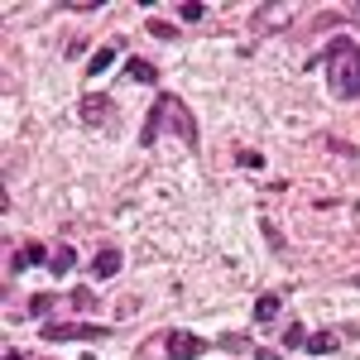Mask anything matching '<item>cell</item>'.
Segmentation results:
<instances>
[{
  "label": "cell",
  "instance_id": "1",
  "mask_svg": "<svg viewBox=\"0 0 360 360\" xmlns=\"http://www.w3.org/2000/svg\"><path fill=\"white\" fill-rule=\"evenodd\" d=\"M322 77H327V86H332L341 101L360 96V44H351V39H332L327 53H322Z\"/></svg>",
  "mask_w": 360,
  "mask_h": 360
},
{
  "label": "cell",
  "instance_id": "2",
  "mask_svg": "<svg viewBox=\"0 0 360 360\" xmlns=\"http://www.w3.org/2000/svg\"><path fill=\"white\" fill-rule=\"evenodd\" d=\"M39 336L53 346V341H96V336H111V327H96V322H44Z\"/></svg>",
  "mask_w": 360,
  "mask_h": 360
},
{
  "label": "cell",
  "instance_id": "3",
  "mask_svg": "<svg viewBox=\"0 0 360 360\" xmlns=\"http://www.w3.org/2000/svg\"><path fill=\"white\" fill-rule=\"evenodd\" d=\"M159 106H164V115L173 120V135L183 139L188 149H197V120H193V111H188L178 96H168V91H159Z\"/></svg>",
  "mask_w": 360,
  "mask_h": 360
},
{
  "label": "cell",
  "instance_id": "4",
  "mask_svg": "<svg viewBox=\"0 0 360 360\" xmlns=\"http://www.w3.org/2000/svg\"><path fill=\"white\" fill-rule=\"evenodd\" d=\"M77 115H82V125H91V130L106 125L111 120V96L106 91H86L82 101H77Z\"/></svg>",
  "mask_w": 360,
  "mask_h": 360
},
{
  "label": "cell",
  "instance_id": "5",
  "mask_svg": "<svg viewBox=\"0 0 360 360\" xmlns=\"http://www.w3.org/2000/svg\"><path fill=\"white\" fill-rule=\"evenodd\" d=\"M168 356L173 360H197V356H207V341L193 332H168Z\"/></svg>",
  "mask_w": 360,
  "mask_h": 360
},
{
  "label": "cell",
  "instance_id": "6",
  "mask_svg": "<svg viewBox=\"0 0 360 360\" xmlns=\"http://www.w3.org/2000/svg\"><path fill=\"white\" fill-rule=\"evenodd\" d=\"M49 259H53L49 245H39V240H34V245H25L20 255H10V274H25L29 264H49Z\"/></svg>",
  "mask_w": 360,
  "mask_h": 360
},
{
  "label": "cell",
  "instance_id": "7",
  "mask_svg": "<svg viewBox=\"0 0 360 360\" xmlns=\"http://www.w3.org/2000/svg\"><path fill=\"white\" fill-rule=\"evenodd\" d=\"M120 274V250L106 245V250H96V259H91V278H115Z\"/></svg>",
  "mask_w": 360,
  "mask_h": 360
},
{
  "label": "cell",
  "instance_id": "8",
  "mask_svg": "<svg viewBox=\"0 0 360 360\" xmlns=\"http://www.w3.org/2000/svg\"><path fill=\"white\" fill-rule=\"evenodd\" d=\"M159 130H164V106L154 101V111H149L144 130H139V144H144V149H154V144H159Z\"/></svg>",
  "mask_w": 360,
  "mask_h": 360
},
{
  "label": "cell",
  "instance_id": "9",
  "mask_svg": "<svg viewBox=\"0 0 360 360\" xmlns=\"http://www.w3.org/2000/svg\"><path fill=\"white\" fill-rule=\"evenodd\" d=\"M278 307H283L278 293H259V298H255V322H264V327H269V322L278 317Z\"/></svg>",
  "mask_w": 360,
  "mask_h": 360
},
{
  "label": "cell",
  "instance_id": "10",
  "mask_svg": "<svg viewBox=\"0 0 360 360\" xmlns=\"http://www.w3.org/2000/svg\"><path fill=\"white\" fill-rule=\"evenodd\" d=\"M125 77L154 86V82H159V68H154V63H144V58H130V63H125Z\"/></svg>",
  "mask_w": 360,
  "mask_h": 360
},
{
  "label": "cell",
  "instance_id": "11",
  "mask_svg": "<svg viewBox=\"0 0 360 360\" xmlns=\"http://www.w3.org/2000/svg\"><path fill=\"white\" fill-rule=\"evenodd\" d=\"M336 346H341V332H312L307 336V351L312 356H332Z\"/></svg>",
  "mask_w": 360,
  "mask_h": 360
},
{
  "label": "cell",
  "instance_id": "12",
  "mask_svg": "<svg viewBox=\"0 0 360 360\" xmlns=\"http://www.w3.org/2000/svg\"><path fill=\"white\" fill-rule=\"evenodd\" d=\"M115 53H120V44H106L101 53H91V63H86V77H101V72L115 63Z\"/></svg>",
  "mask_w": 360,
  "mask_h": 360
},
{
  "label": "cell",
  "instance_id": "13",
  "mask_svg": "<svg viewBox=\"0 0 360 360\" xmlns=\"http://www.w3.org/2000/svg\"><path fill=\"white\" fill-rule=\"evenodd\" d=\"M72 264H77V250H72V245H58V250H53V259H49V269H53L58 278L72 274Z\"/></svg>",
  "mask_w": 360,
  "mask_h": 360
},
{
  "label": "cell",
  "instance_id": "14",
  "mask_svg": "<svg viewBox=\"0 0 360 360\" xmlns=\"http://www.w3.org/2000/svg\"><path fill=\"white\" fill-rule=\"evenodd\" d=\"M278 25H288V10H278V5H259L255 29H278Z\"/></svg>",
  "mask_w": 360,
  "mask_h": 360
},
{
  "label": "cell",
  "instance_id": "15",
  "mask_svg": "<svg viewBox=\"0 0 360 360\" xmlns=\"http://www.w3.org/2000/svg\"><path fill=\"white\" fill-rule=\"evenodd\" d=\"M283 346H307V327L303 322H288V327H283Z\"/></svg>",
  "mask_w": 360,
  "mask_h": 360
},
{
  "label": "cell",
  "instance_id": "16",
  "mask_svg": "<svg viewBox=\"0 0 360 360\" xmlns=\"http://www.w3.org/2000/svg\"><path fill=\"white\" fill-rule=\"evenodd\" d=\"M178 15H183L188 25H197V20L207 15V5H197V0H183V5H178Z\"/></svg>",
  "mask_w": 360,
  "mask_h": 360
},
{
  "label": "cell",
  "instance_id": "17",
  "mask_svg": "<svg viewBox=\"0 0 360 360\" xmlns=\"http://www.w3.org/2000/svg\"><path fill=\"white\" fill-rule=\"evenodd\" d=\"M49 307H53V293H34V298H29V312H34V317H49Z\"/></svg>",
  "mask_w": 360,
  "mask_h": 360
},
{
  "label": "cell",
  "instance_id": "18",
  "mask_svg": "<svg viewBox=\"0 0 360 360\" xmlns=\"http://www.w3.org/2000/svg\"><path fill=\"white\" fill-rule=\"evenodd\" d=\"M221 346H226V351H236V356H240V351H255V346H250V336H236V332L221 336Z\"/></svg>",
  "mask_w": 360,
  "mask_h": 360
},
{
  "label": "cell",
  "instance_id": "19",
  "mask_svg": "<svg viewBox=\"0 0 360 360\" xmlns=\"http://www.w3.org/2000/svg\"><path fill=\"white\" fill-rule=\"evenodd\" d=\"M72 307H96V293H91V288H72Z\"/></svg>",
  "mask_w": 360,
  "mask_h": 360
},
{
  "label": "cell",
  "instance_id": "20",
  "mask_svg": "<svg viewBox=\"0 0 360 360\" xmlns=\"http://www.w3.org/2000/svg\"><path fill=\"white\" fill-rule=\"evenodd\" d=\"M149 34H154V39H173V25H164V20H149Z\"/></svg>",
  "mask_w": 360,
  "mask_h": 360
},
{
  "label": "cell",
  "instance_id": "21",
  "mask_svg": "<svg viewBox=\"0 0 360 360\" xmlns=\"http://www.w3.org/2000/svg\"><path fill=\"white\" fill-rule=\"evenodd\" d=\"M5 360H25V351H15V346H10V351H5Z\"/></svg>",
  "mask_w": 360,
  "mask_h": 360
},
{
  "label": "cell",
  "instance_id": "22",
  "mask_svg": "<svg viewBox=\"0 0 360 360\" xmlns=\"http://www.w3.org/2000/svg\"><path fill=\"white\" fill-rule=\"evenodd\" d=\"M356 283H360V278H356Z\"/></svg>",
  "mask_w": 360,
  "mask_h": 360
}]
</instances>
